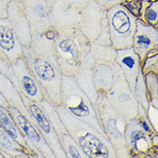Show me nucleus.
<instances>
[{"label":"nucleus","instance_id":"f257e3e1","mask_svg":"<svg viewBox=\"0 0 158 158\" xmlns=\"http://www.w3.org/2000/svg\"><path fill=\"white\" fill-rule=\"evenodd\" d=\"M55 48L62 74L74 76L90 53L91 42L77 27L55 29Z\"/></svg>","mask_w":158,"mask_h":158},{"label":"nucleus","instance_id":"f03ea898","mask_svg":"<svg viewBox=\"0 0 158 158\" xmlns=\"http://www.w3.org/2000/svg\"><path fill=\"white\" fill-rule=\"evenodd\" d=\"M67 131L89 158H117L108 139L92 125L71 115L61 105L56 106Z\"/></svg>","mask_w":158,"mask_h":158},{"label":"nucleus","instance_id":"7ed1b4c3","mask_svg":"<svg viewBox=\"0 0 158 158\" xmlns=\"http://www.w3.org/2000/svg\"><path fill=\"white\" fill-rule=\"evenodd\" d=\"M60 100L61 106L71 115L92 125L103 137L108 139L98 121L94 105L80 88L73 76L61 75Z\"/></svg>","mask_w":158,"mask_h":158},{"label":"nucleus","instance_id":"20e7f679","mask_svg":"<svg viewBox=\"0 0 158 158\" xmlns=\"http://www.w3.org/2000/svg\"><path fill=\"white\" fill-rule=\"evenodd\" d=\"M23 51L29 69L44 89L52 104L55 106L61 105V72L48 60L37 56L30 46L23 47Z\"/></svg>","mask_w":158,"mask_h":158},{"label":"nucleus","instance_id":"39448f33","mask_svg":"<svg viewBox=\"0 0 158 158\" xmlns=\"http://www.w3.org/2000/svg\"><path fill=\"white\" fill-rule=\"evenodd\" d=\"M94 108L98 121L115 151L116 157L130 158L124 140L127 120L111 107L106 97H98Z\"/></svg>","mask_w":158,"mask_h":158},{"label":"nucleus","instance_id":"423d86ee","mask_svg":"<svg viewBox=\"0 0 158 158\" xmlns=\"http://www.w3.org/2000/svg\"><path fill=\"white\" fill-rule=\"evenodd\" d=\"M111 46L118 49L132 47L137 17L122 3L106 10Z\"/></svg>","mask_w":158,"mask_h":158},{"label":"nucleus","instance_id":"0eeeda50","mask_svg":"<svg viewBox=\"0 0 158 158\" xmlns=\"http://www.w3.org/2000/svg\"><path fill=\"white\" fill-rule=\"evenodd\" d=\"M109 66L113 73V81L106 98L111 107L128 121L137 116L138 103L118 64L115 61Z\"/></svg>","mask_w":158,"mask_h":158},{"label":"nucleus","instance_id":"6e6552de","mask_svg":"<svg viewBox=\"0 0 158 158\" xmlns=\"http://www.w3.org/2000/svg\"><path fill=\"white\" fill-rule=\"evenodd\" d=\"M152 135L146 132L136 118L127 121L124 130V140L130 158L156 157L157 146L152 143Z\"/></svg>","mask_w":158,"mask_h":158},{"label":"nucleus","instance_id":"1a4fd4ad","mask_svg":"<svg viewBox=\"0 0 158 158\" xmlns=\"http://www.w3.org/2000/svg\"><path fill=\"white\" fill-rule=\"evenodd\" d=\"M88 1L55 0L49 10L52 27L55 29L77 27Z\"/></svg>","mask_w":158,"mask_h":158},{"label":"nucleus","instance_id":"9d476101","mask_svg":"<svg viewBox=\"0 0 158 158\" xmlns=\"http://www.w3.org/2000/svg\"><path fill=\"white\" fill-rule=\"evenodd\" d=\"M20 94H21L22 100L28 111L30 112L35 124L37 126L42 136L45 139V141L47 142V143L53 151V153L55 154L56 157L67 158V156L65 154L60 143V137L58 136L56 130L54 129L50 121L48 119L42 106L36 102L26 97L23 94L20 93Z\"/></svg>","mask_w":158,"mask_h":158},{"label":"nucleus","instance_id":"9b49d317","mask_svg":"<svg viewBox=\"0 0 158 158\" xmlns=\"http://www.w3.org/2000/svg\"><path fill=\"white\" fill-rule=\"evenodd\" d=\"M7 110L16 122L17 127L25 138L27 144L31 150L38 154L41 158H56L47 142L42 136L37 126L33 122L28 119L15 107L10 106Z\"/></svg>","mask_w":158,"mask_h":158},{"label":"nucleus","instance_id":"f8f14e48","mask_svg":"<svg viewBox=\"0 0 158 158\" xmlns=\"http://www.w3.org/2000/svg\"><path fill=\"white\" fill-rule=\"evenodd\" d=\"M133 50L137 54L142 62L150 54L157 52L158 29L149 25L137 18L136 30L133 36Z\"/></svg>","mask_w":158,"mask_h":158},{"label":"nucleus","instance_id":"ddd939ff","mask_svg":"<svg viewBox=\"0 0 158 158\" xmlns=\"http://www.w3.org/2000/svg\"><path fill=\"white\" fill-rule=\"evenodd\" d=\"M11 64L19 82L22 94L40 105L46 93L31 73L23 56Z\"/></svg>","mask_w":158,"mask_h":158},{"label":"nucleus","instance_id":"4468645a","mask_svg":"<svg viewBox=\"0 0 158 158\" xmlns=\"http://www.w3.org/2000/svg\"><path fill=\"white\" fill-rule=\"evenodd\" d=\"M106 17V10L101 8L94 0H89L77 28L91 43H94L101 32L103 20Z\"/></svg>","mask_w":158,"mask_h":158},{"label":"nucleus","instance_id":"2eb2a0df","mask_svg":"<svg viewBox=\"0 0 158 158\" xmlns=\"http://www.w3.org/2000/svg\"><path fill=\"white\" fill-rule=\"evenodd\" d=\"M23 9L30 23L31 33L44 32L51 28L49 12L45 0H21Z\"/></svg>","mask_w":158,"mask_h":158},{"label":"nucleus","instance_id":"dca6fc26","mask_svg":"<svg viewBox=\"0 0 158 158\" xmlns=\"http://www.w3.org/2000/svg\"><path fill=\"white\" fill-rule=\"evenodd\" d=\"M7 18L23 47H29L31 43V30L26 17L21 0H10L7 5Z\"/></svg>","mask_w":158,"mask_h":158},{"label":"nucleus","instance_id":"f3484780","mask_svg":"<svg viewBox=\"0 0 158 158\" xmlns=\"http://www.w3.org/2000/svg\"><path fill=\"white\" fill-rule=\"evenodd\" d=\"M0 50L11 63L23 56V45L7 17H0Z\"/></svg>","mask_w":158,"mask_h":158},{"label":"nucleus","instance_id":"a211bd4d","mask_svg":"<svg viewBox=\"0 0 158 158\" xmlns=\"http://www.w3.org/2000/svg\"><path fill=\"white\" fill-rule=\"evenodd\" d=\"M55 35L56 34L53 27L44 32L32 33L30 48L37 56L48 60L60 70L55 48Z\"/></svg>","mask_w":158,"mask_h":158},{"label":"nucleus","instance_id":"6ab92c4d","mask_svg":"<svg viewBox=\"0 0 158 158\" xmlns=\"http://www.w3.org/2000/svg\"><path fill=\"white\" fill-rule=\"evenodd\" d=\"M115 61L120 67L130 88L134 94L137 75L141 70V61L139 57L132 48L118 49Z\"/></svg>","mask_w":158,"mask_h":158},{"label":"nucleus","instance_id":"aec40b11","mask_svg":"<svg viewBox=\"0 0 158 158\" xmlns=\"http://www.w3.org/2000/svg\"><path fill=\"white\" fill-rule=\"evenodd\" d=\"M94 62L95 61L93 56L89 53L85 57L79 72L73 76L78 85L88 97L90 101L94 105V106L98 98V95L95 90L94 81H93V67Z\"/></svg>","mask_w":158,"mask_h":158},{"label":"nucleus","instance_id":"412c9836","mask_svg":"<svg viewBox=\"0 0 158 158\" xmlns=\"http://www.w3.org/2000/svg\"><path fill=\"white\" fill-rule=\"evenodd\" d=\"M0 93L4 96L5 100L8 102L9 106L15 107L19 111H21L23 115L31 122L34 123L30 112L24 106L21 98V94L18 90L14 86L8 78L0 73ZM35 124V123H34Z\"/></svg>","mask_w":158,"mask_h":158},{"label":"nucleus","instance_id":"4be33fe9","mask_svg":"<svg viewBox=\"0 0 158 158\" xmlns=\"http://www.w3.org/2000/svg\"><path fill=\"white\" fill-rule=\"evenodd\" d=\"M0 125L6 131V132L8 133L10 137H13L16 141L18 142L21 145L24 147L26 154L29 156V157L41 158L38 154H36L35 151L31 150L27 144L25 138L23 137L19 128L17 127V124L12 118V117L9 113L7 108H4L1 106H0Z\"/></svg>","mask_w":158,"mask_h":158},{"label":"nucleus","instance_id":"5701e85b","mask_svg":"<svg viewBox=\"0 0 158 158\" xmlns=\"http://www.w3.org/2000/svg\"><path fill=\"white\" fill-rule=\"evenodd\" d=\"M113 81V73L111 67L94 62L93 67V81L98 97H106L111 89Z\"/></svg>","mask_w":158,"mask_h":158},{"label":"nucleus","instance_id":"b1692460","mask_svg":"<svg viewBox=\"0 0 158 158\" xmlns=\"http://www.w3.org/2000/svg\"><path fill=\"white\" fill-rule=\"evenodd\" d=\"M0 151L4 158H29L24 147L21 145L0 125Z\"/></svg>","mask_w":158,"mask_h":158},{"label":"nucleus","instance_id":"393cba45","mask_svg":"<svg viewBox=\"0 0 158 158\" xmlns=\"http://www.w3.org/2000/svg\"><path fill=\"white\" fill-rule=\"evenodd\" d=\"M90 54L95 62L109 66L115 62L117 50L111 45H100L98 43H91Z\"/></svg>","mask_w":158,"mask_h":158},{"label":"nucleus","instance_id":"a878e982","mask_svg":"<svg viewBox=\"0 0 158 158\" xmlns=\"http://www.w3.org/2000/svg\"><path fill=\"white\" fill-rule=\"evenodd\" d=\"M137 18L149 25L158 28L157 0H141Z\"/></svg>","mask_w":158,"mask_h":158},{"label":"nucleus","instance_id":"bb28decb","mask_svg":"<svg viewBox=\"0 0 158 158\" xmlns=\"http://www.w3.org/2000/svg\"><path fill=\"white\" fill-rule=\"evenodd\" d=\"M40 106H42L45 115L48 118V119L50 121V123L53 125L54 129L56 130V131L57 132L59 137H60L62 134L68 132L66 128H65L64 124L62 123V121L60 119V116L56 111V106L49 100L47 94H45L43 99L40 103Z\"/></svg>","mask_w":158,"mask_h":158},{"label":"nucleus","instance_id":"cd10ccee","mask_svg":"<svg viewBox=\"0 0 158 158\" xmlns=\"http://www.w3.org/2000/svg\"><path fill=\"white\" fill-rule=\"evenodd\" d=\"M60 140L67 158H89L68 132L62 134Z\"/></svg>","mask_w":158,"mask_h":158},{"label":"nucleus","instance_id":"c85d7f7f","mask_svg":"<svg viewBox=\"0 0 158 158\" xmlns=\"http://www.w3.org/2000/svg\"><path fill=\"white\" fill-rule=\"evenodd\" d=\"M134 95L137 98V103L144 110H147V108L150 105V101H149V96H148V92L146 88L144 75L142 73V70H140V72L137 75L135 90H134Z\"/></svg>","mask_w":158,"mask_h":158},{"label":"nucleus","instance_id":"c756f323","mask_svg":"<svg viewBox=\"0 0 158 158\" xmlns=\"http://www.w3.org/2000/svg\"><path fill=\"white\" fill-rule=\"evenodd\" d=\"M146 88L150 104L158 107V78L157 73L150 72L144 75Z\"/></svg>","mask_w":158,"mask_h":158},{"label":"nucleus","instance_id":"7c9ffc66","mask_svg":"<svg viewBox=\"0 0 158 158\" xmlns=\"http://www.w3.org/2000/svg\"><path fill=\"white\" fill-rule=\"evenodd\" d=\"M0 73L4 74L5 77H7L12 83L14 86L18 90L19 93H21L19 82L17 80V75L14 72V69L12 68V64L10 60L5 57L4 54L0 55Z\"/></svg>","mask_w":158,"mask_h":158},{"label":"nucleus","instance_id":"2f4dec72","mask_svg":"<svg viewBox=\"0 0 158 158\" xmlns=\"http://www.w3.org/2000/svg\"><path fill=\"white\" fill-rule=\"evenodd\" d=\"M142 73L143 75L147 73L153 72V73H158V53L155 52L152 54H150L149 56L145 57V59L142 62L141 64Z\"/></svg>","mask_w":158,"mask_h":158},{"label":"nucleus","instance_id":"473e14b6","mask_svg":"<svg viewBox=\"0 0 158 158\" xmlns=\"http://www.w3.org/2000/svg\"><path fill=\"white\" fill-rule=\"evenodd\" d=\"M146 116L152 128L158 132V107L154 106L150 104L146 110Z\"/></svg>","mask_w":158,"mask_h":158},{"label":"nucleus","instance_id":"72a5a7b5","mask_svg":"<svg viewBox=\"0 0 158 158\" xmlns=\"http://www.w3.org/2000/svg\"><path fill=\"white\" fill-rule=\"evenodd\" d=\"M96 4L99 5L100 7L106 10L107 9L111 8V6L115 5L119 3H123L124 0H94Z\"/></svg>","mask_w":158,"mask_h":158},{"label":"nucleus","instance_id":"f704fd0d","mask_svg":"<svg viewBox=\"0 0 158 158\" xmlns=\"http://www.w3.org/2000/svg\"><path fill=\"white\" fill-rule=\"evenodd\" d=\"M10 0H0V17H7V5Z\"/></svg>","mask_w":158,"mask_h":158},{"label":"nucleus","instance_id":"c9c22d12","mask_svg":"<svg viewBox=\"0 0 158 158\" xmlns=\"http://www.w3.org/2000/svg\"><path fill=\"white\" fill-rule=\"evenodd\" d=\"M0 106H1L4 107V108H8L10 106H9L8 102L5 100V98H4V96L2 95V94L0 93Z\"/></svg>","mask_w":158,"mask_h":158},{"label":"nucleus","instance_id":"e433bc0d","mask_svg":"<svg viewBox=\"0 0 158 158\" xmlns=\"http://www.w3.org/2000/svg\"><path fill=\"white\" fill-rule=\"evenodd\" d=\"M46 1V4H47V7L48 10V12H49V10H50V9H51L52 5H53V3H54V1L55 0H45Z\"/></svg>","mask_w":158,"mask_h":158},{"label":"nucleus","instance_id":"4c0bfd02","mask_svg":"<svg viewBox=\"0 0 158 158\" xmlns=\"http://www.w3.org/2000/svg\"><path fill=\"white\" fill-rule=\"evenodd\" d=\"M0 158H4V155L2 154V152H1V151H0Z\"/></svg>","mask_w":158,"mask_h":158}]
</instances>
